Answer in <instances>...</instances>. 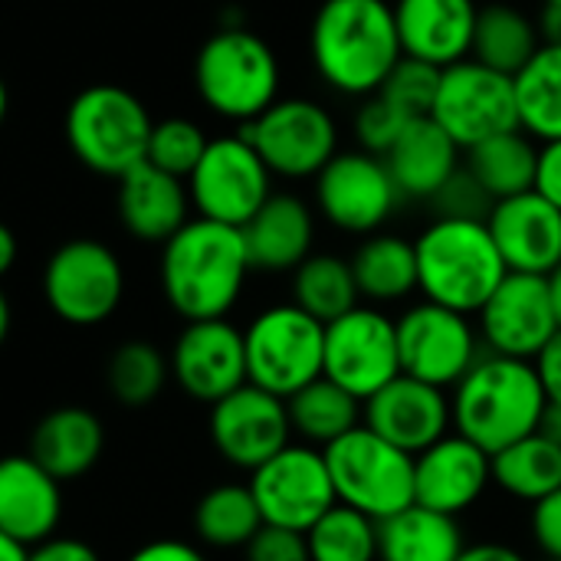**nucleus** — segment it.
Listing matches in <instances>:
<instances>
[{
  "instance_id": "obj_1",
  "label": "nucleus",
  "mask_w": 561,
  "mask_h": 561,
  "mask_svg": "<svg viewBox=\"0 0 561 561\" xmlns=\"http://www.w3.org/2000/svg\"><path fill=\"white\" fill-rule=\"evenodd\" d=\"M319 79L352 99L375 95L404 59L391 0H322L309 26Z\"/></svg>"
},
{
  "instance_id": "obj_2",
  "label": "nucleus",
  "mask_w": 561,
  "mask_h": 561,
  "mask_svg": "<svg viewBox=\"0 0 561 561\" xmlns=\"http://www.w3.org/2000/svg\"><path fill=\"white\" fill-rule=\"evenodd\" d=\"M253 273L240 227L194 217L161 247V293L184 322L227 319Z\"/></svg>"
},
{
  "instance_id": "obj_3",
  "label": "nucleus",
  "mask_w": 561,
  "mask_h": 561,
  "mask_svg": "<svg viewBox=\"0 0 561 561\" xmlns=\"http://www.w3.org/2000/svg\"><path fill=\"white\" fill-rule=\"evenodd\" d=\"M454 431L490 457L536 434L549 408L536 362L486 352L454 388Z\"/></svg>"
},
{
  "instance_id": "obj_4",
  "label": "nucleus",
  "mask_w": 561,
  "mask_h": 561,
  "mask_svg": "<svg viewBox=\"0 0 561 561\" xmlns=\"http://www.w3.org/2000/svg\"><path fill=\"white\" fill-rule=\"evenodd\" d=\"M414 247L424 299L463 316H477L510 276L486 220L437 217L421 230Z\"/></svg>"
},
{
  "instance_id": "obj_5",
  "label": "nucleus",
  "mask_w": 561,
  "mask_h": 561,
  "mask_svg": "<svg viewBox=\"0 0 561 561\" xmlns=\"http://www.w3.org/2000/svg\"><path fill=\"white\" fill-rule=\"evenodd\" d=\"M194 85L217 118L237 122L240 128L283 99L273 46L243 26H224L204 39L194 59Z\"/></svg>"
},
{
  "instance_id": "obj_6",
  "label": "nucleus",
  "mask_w": 561,
  "mask_h": 561,
  "mask_svg": "<svg viewBox=\"0 0 561 561\" xmlns=\"http://www.w3.org/2000/svg\"><path fill=\"white\" fill-rule=\"evenodd\" d=\"M154 118L145 102L112 82L82 89L66 108V141L79 164L102 178H122L148 158Z\"/></svg>"
},
{
  "instance_id": "obj_7",
  "label": "nucleus",
  "mask_w": 561,
  "mask_h": 561,
  "mask_svg": "<svg viewBox=\"0 0 561 561\" xmlns=\"http://www.w3.org/2000/svg\"><path fill=\"white\" fill-rule=\"evenodd\" d=\"M325 463L339 503L371 516L375 523H385L417 503V457L365 424L325 447Z\"/></svg>"
},
{
  "instance_id": "obj_8",
  "label": "nucleus",
  "mask_w": 561,
  "mask_h": 561,
  "mask_svg": "<svg viewBox=\"0 0 561 561\" xmlns=\"http://www.w3.org/2000/svg\"><path fill=\"white\" fill-rule=\"evenodd\" d=\"M243 342L250 385L283 401H289L325 371V322L296 302L263 309L243 329Z\"/></svg>"
},
{
  "instance_id": "obj_9",
  "label": "nucleus",
  "mask_w": 561,
  "mask_h": 561,
  "mask_svg": "<svg viewBox=\"0 0 561 561\" xmlns=\"http://www.w3.org/2000/svg\"><path fill=\"white\" fill-rule=\"evenodd\" d=\"M273 178L276 174L266 168L253 141L237 131L210 138L201 164L187 178V191L197 217L243 230L256 217V210L276 194Z\"/></svg>"
},
{
  "instance_id": "obj_10",
  "label": "nucleus",
  "mask_w": 561,
  "mask_h": 561,
  "mask_svg": "<svg viewBox=\"0 0 561 561\" xmlns=\"http://www.w3.org/2000/svg\"><path fill=\"white\" fill-rule=\"evenodd\" d=\"M125 296V270L112 247L79 237L53 250L43 266V299L69 325H99L112 319Z\"/></svg>"
},
{
  "instance_id": "obj_11",
  "label": "nucleus",
  "mask_w": 561,
  "mask_h": 561,
  "mask_svg": "<svg viewBox=\"0 0 561 561\" xmlns=\"http://www.w3.org/2000/svg\"><path fill=\"white\" fill-rule=\"evenodd\" d=\"M240 131L253 141L266 168L286 181H316L339 154V125L332 112L302 95H283Z\"/></svg>"
},
{
  "instance_id": "obj_12",
  "label": "nucleus",
  "mask_w": 561,
  "mask_h": 561,
  "mask_svg": "<svg viewBox=\"0 0 561 561\" xmlns=\"http://www.w3.org/2000/svg\"><path fill=\"white\" fill-rule=\"evenodd\" d=\"M431 118L463 151H470L473 145H480L493 135L523 128L516 79L477 62L473 56L463 62H454L444 69Z\"/></svg>"
},
{
  "instance_id": "obj_13",
  "label": "nucleus",
  "mask_w": 561,
  "mask_h": 561,
  "mask_svg": "<svg viewBox=\"0 0 561 561\" xmlns=\"http://www.w3.org/2000/svg\"><path fill=\"white\" fill-rule=\"evenodd\" d=\"M404 201L388 161L371 151H339L316 178V207L342 233H378Z\"/></svg>"
},
{
  "instance_id": "obj_14",
  "label": "nucleus",
  "mask_w": 561,
  "mask_h": 561,
  "mask_svg": "<svg viewBox=\"0 0 561 561\" xmlns=\"http://www.w3.org/2000/svg\"><path fill=\"white\" fill-rule=\"evenodd\" d=\"M362 404L401 378L398 322L375 306H355L325 325V371Z\"/></svg>"
},
{
  "instance_id": "obj_15",
  "label": "nucleus",
  "mask_w": 561,
  "mask_h": 561,
  "mask_svg": "<svg viewBox=\"0 0 561 561\" xmlns=\"http://www.w3.org/2000/svg\"><path fill=\"white\" fill-rule=\"evenodd\" d=\"M401 371L434 388H457L480 362V332L463 312L437 302H417L398 319Z\"/></svg>"
},
{
  "instance_id": "obj_16",
  "label": "nucleus",
  "mask_w": 561,
  "mask_h": 561,
  "mask_svg": "<svg viewBox=\"0 0 561 561\" xmlns=\"http://www.w3.org/2000/svg\"><path fill=\"white\" fill-rule=\"evenodd\" d=\"M250 490L263 523L293 533H309L339 503L325 450L309 444H289L270 463L253 470Z\"/></svg>"
},
{
  "instance_id": "obj_17",
  "label": "nucleus",
  "mask_w": 561,
  "mask_h": 561,
  "mask_svg": "<svg viewBox=\"0 0 561 561\" xmlns=\"http://www.w3.org/2000/svg\"><path fill=\"white\" fill-rule=\"evenodd\" d=\"M210 440L237 470H260L293 440L289 404L256 385H243L210 408Z\"/></svg>"
},
{
  "instance_id": "obj_18",
  "label": "nucleus",
  "mask_w": 561,
  "mask_h": 561,
  "mask_svg": "<svg viewBox=\"0 0 561 561\" xmlns=\"http://www.w3.org/2000/svg\"><path fill=\"white\" fill-rule=\"evenodd\" d=\"M477 316L486 348L523 362H536L561 332L549 276L533 273H510Z\"/></svg>"
},
{
  "instance_id": "obj_19",
  "label": "nucleus",
  "mask_w": 561,
  "mask_h": 561,
  "mask_svg": "<svg viewBox=\"0 0 561 561\" xmlns=\"http://www.w3.org/2000/svg\"><path fill=\"white\" fill-rule=\"evenodd\" d=\"M171 381L201 404H217L250 385L247 342L227 319L187 322L171 348Z\"/></svg>"
},
{
  "instance_id": "obj_20",
  "label": "nucleus",
  "mask_w": 561,
  "mask_h": 561,
  "mask_svg": "<svg viewBox=\"0 0 561 561\" xmlns=\"http://www.w3.org/2000/svg\"><path fill=\"white\" fill-rule=\"evenodd\" d=\"M365 427L408 450L411 457H421L427 447L450 434L454 408L444 388L401 375L365 401Z\"/></svg>"
},
{
  "instance_id": "obj_21",
  "label": "nucleus",
  "mask_w": 561,
  "mask_h": 561,
  "mask_svg": "<svg viewBox=\"0 0 561 561\" xmlns=\"http://www.w3.org/2000/svg\"><path fill=\"white\" fill-rule=\"evenodd\" d=\"M486 224L510 273L549 276L561 263V207L539 191L496 201Z\"/></svg>"
},
{
  "instance_id": "obj_22",
  "label": "nucleus",
  "mask_w": 561,
  "mask_h": 561,
  "mask_svg": "<svg viewBox=\"0 0 561 561\" xmlns=\"http://www.w3.org/2000/svg\"><path fill=\"white\" fill-rule=\"evenodd\" d=\"M490 483H493V457L457 431L417 457V473H414L417 506L437 510L444 516H460L473 510Z\"/></svg>"
},
{
  "instance_id": "obj_23",
  "label": "nucleus",
  "mask_w": 561,
  "mask_h": 561,
  "mask_svg": "<svg viewBox=\"0 0 561 561\" xmlns=\"http://www.w3.org/2000/svg\"><path fill=\"white\" fill-rule=\"evenodd\" d=\"M194 204L184 178H174L151 161L135 164L118 178V220L141 243H168L187 227Z\"/></svg>"
},
{
  "instance_id": "obj_24",
  "label": "nucleus",
  "mask_w": 561,
  "mask_h": 561,
  "mask_svg": "<svg viewBox=\"0 0 561 561\" xmlns=\"http://www.w3.org/2000/svg\"><path fill=\"white\" fill-rule=\"evenodd\" d=\"M404 56L431 66L470 59L480 7L473 0H394Z\"/></svg>"
},
{
  "instance_id": "obj_25",
  "label": "nucleus",
  "mask_w": 561,
  "mask_h": 561,
  "mask_svg": "<svg viewBox=\"0 0 561 561\" xmlns=\"http://www.w3.org/2000/svg\"><path fill=\"white\" fill-rule=\"evenodd\" d=\"M59 519V480L33 457H7L0 467V536L33 549L56 536Z\"/></svg>"
},
{
  "instance_id": "obj_26",
  "label": "nucleus",
  "mask_w": 561,
  "mask_h": 561,
  "mask_svg": "<svg viewBox=\"0 0 561 561\" xmlns=\"http://www.w3.org/2000/svg\"><path fill=\"white\" fill-rule=\"evenodd\" d=\"M247 253L260 273H296L316 243V214L296 194H273L243 227Z\"/></svg>"
},
{
  "instance_id": "obj_27",
  "label": "nucleus",
  "mask_w": 561,
  "mask_h": 561,
  "mask_svg": "<svg viewBox=\"0 0 561 561\" xmlns=\"http://www.w3.org/2000/svg\"><path fill=\"white\" fill-rule=\"evenodd\" d=\"M463 148L431 118H414L385 154L398 187L411 201H434L463 168Z\"/></svg>"
},
{
  "instance_id": "obj_28",
  "label": "nucleus",
  "mask_w": 561,
  "mask_h": 561,
  "mask_svg": "<svg viewBox=\"0 0 561 561\" xmlns=\"http://www.w3.org/2000/svg\"><path fill=\"white\" fill-rule=\"evenodd\" d=\"M105 450L102 421L85 408H56L36 427L30 457L49 470L59 483L85 477Z\"/></svg>"
},
{
  "instance_id": "obj_29",
  "label": "nucleus",
  "mask_w": 561,
  "mask_h": 561,
  "mask_svg": "<svg viewBox=\"0 0 561 561\" xmlns=\"http://www.w3.org/2000/svg\"><path fill=\"white\" fill-rule=\"evenodd\" d=\"M378 542L381 561H457L467 549L457 516L417 503L378 523Z\"/></svg>"
},
{
  "instance_id": "obj_30",
  "label": "nucleus",
  "mask_w": 561,
  "mask_h": 561,
  "mask_svg": "<svg viewBox=\"0 0 561 561\" xmlns=\"http://www.w3.org/2000/svg\"><path fill=\"white\" fill-rule=\"evenodd\" d=\"M542 46L546 43L539 33V20L529 16L526 10H519L513 3L480 7L477 33H473V53H470L477 62L516 79Z\"/></svg>"
},
{
  "instance_id": "obj_31",
  "label": "nucleus",
  "mask_w": 561,
  "mask_h": 561,
  "mask_svg": "<svg viewBox=\"0 0 561 561\" xmlns=\"http://www.w3.org/2000/svg\"><path fill=\"white\" fill-rule=\"evenodd\" d=\"M352 270H355L362 299L375 306L408 299L414 289H421L417 247L414 240H404L398 233L365 237L352 256Z\"/></svg>"
},
{
  "instance_id": "obj_32",
  "label": "nucleus",
  "mask_w": 561,
  "mask_h": 561,
  "mask_svg": "<svg viewBox=\"0 0 561 561\" xmlns=\"http://www.w3.org/2000/svg\"><path fill=\"white\" fill-rule=\"evenodd\" d=\"M463 164L493 201H506L536 187L539 145L526 128H513L473 145Z\"/></svg>"
},
{
  "instance_id": "obj_33",
  "label": "nucleus",
  "mask_w": 561,
  "mask_h": 561,
  "mask_svg": "<svg viewBox=\"0 0 561 561\" xmlns=\"http://www.w3.org/2000/svg\"><path fill=\"white\" fill-rule=\"evenodd\" d=\"M286 404H289L293 434H299L309 447H322V450L342 440L345 434H352L355 427H362L365 417V404L355 394H348L342 385L329 381L325 375L306 385L302 391H296Z\"/></svg>"
},
{
  "instance_id": "obj_34",
  "label": "nucleus",
  "mask_w": 561,
  "mask_h": 561,
  "mask_svg": "<svg viewBox=\"0 0 561 561\" xmlns=\"http://www.w3.org/2000/svg\"><path fill=\"white\" fill-rule=\"evenodd\" d=\"M493 483L523 503H539L561 490V444L529 434L493 457Z\"/></svg>"
},
{
  "instance_id": "obj_35",
  "label": "nucleus",
  "mask_w": 561,
  "mask_h": 561,
  "mask_svg": "<svg viewBox=\"0 0 561 561\" xmlns=\"http://www.w3.org/2000/svg\"><path fill=\"white\" fill-rule=\"evenodd\" d=\"M263 526L266 523L250 483L214 486L201 496L194 510V533L210 549H247Z\"/></svg>"
},
{
  "instance_id": "obj_36",
  "label": "nucleus",
  "mask_w": 561,
  "mask_h": 561,
  "mask_svg": "<svg viewBox=\"0 0 561 561\" xmlns=\"http://www.w3.org/2000/svg\"><path fill=\"white\" fill-rule=\"evenodd\" d=\"M358 299H362V289L355 279L352 260H342L335 253H312L293 273V302L325 325L352 312Z\"/></svg>"
},
{
  "instance_id": "obj_37",
  "label": "nucleus",
  "mask_w": 561,
  "mask_h": 561,
  "mask_svg": "<svg viewBox=\"0 0 561 561\" xmlns=\"http://www.w3.org/2000/svg\"><path fill=\"white\" fill-rule=\"evenodd\" d=\"M519 122L536 141L561 138V46H542L516 76Z\"/></svg>"
},
{
  "instance_id": "obj_38",
  "label": "nucleus",
  "mask_w": 561,
  "mask_h": 561,
  "mask_svg": "<svg viewBox=\"0 0 561 561\" xmlns=\"http://www.w3.org/2000/svg\"><path fill=\"white\" fill-rule=\"evenodd\" d=\"M108 391L122 408H148L171 381V358L151 342H122L108 358Z\"/></svg>"
},
{
  "instance_id": "obj_39",
  "label": "nucleus",
  "mask_w": 561,
  "mask_h": 561,
  "mask_svg": "<svg viewBox=\"0 0 561 561\" xmlns=\"http://www.w3.org/2000/svg\"><path fill=\"white\" fill-rule=\"evenodd\" d=\"M312 561H381L378 523L345 503H335L309 533Z\"/></svg>"
},
{
  "instance_id": "obj_40",
  "label": "nucleus",
  "mask_w": 561,
  "mask_h": 561,
  "mask_svg": "<svg viewBox=\"0 0 561 561\" xmlns=\"http://www.w3.org/2000/svg\"><path fill=\"white\" fill-rule=\"evenodd\" d=\"M210 138L204 135V128L191 118H181V115H171V118H161L154 122V131H151V141H148V158L154 168L174 174V178H191L194 168L201 164L204 151H207Z\"/></svg>"
},
{
  "instance_id": "obj_41",
  "label": "nucleus",
  "mask_w": 561,
  "mask_h": 561,
  "mask_svg": "<svg viewBox=\"0 0 561 561\" xmlns=\"http://www.w3.org/2000/svg\"><path fill=\"white\" fill-rule=\"evenodd\" d=\"M440 79H444L440 66H431L424 59L404 56L378 92L388 95L404 115L424 118V115L434 112V102H437V92H440Z\"/></svg>"
},
{
  "instance_id": "obj_42",
  "label": "nucleus",
  "mask_w": 561,
  "mask_h": 561,
  "mask_svg": "<svg viewBox=\"0 0 561 561\" xmlns=\"http://www.w3.org/2000/svg\"><path fill=\"white\" fill-rule=\"evenodd\" d=\"M411 122L414 118L404 115L388 95L375 92V95L362 99L352 128H355V141H358L362 151H371V154H381L385 158L398 145V138L404 135V128Z\"/></svg>"
},
{
  "instance_id": "obj_43",
  "label": "nucleus",
  "mask_w": 561,
  "mask_h": 561,
  "mask_svg": "<svg viewBox=\"0 0 561 561\" xmlns=\"http://www.w3.org/2000/svg\"><path fill=\"white\" fill-rule=\"evenodd\" d=\"M437 217H463V220H486L493 210V197L480 187V181L467 171V164L454 174V181L431 201Z\"/></svg>"
},
{
  "instance_id": "obj_44",
  "label": "nucleus",
  "mask_w": 561,
  "mask_h": 561,
  "mask_svg": "<svg viewBox=\"0 0 561 561\" xmlns=\"http://www.w3.org/2000/svg\"><path fill=\"white\" fill-rule=\"evenodd\" d=\"M247 561H312L306 533L263 526L247 546Z\"/></svg>"
},
{
  "instance_id": "obj_45",
  "label": "nucleus",
  "mask_w": 561,
  "mask_h": 561,
  "mask_svg": "<svg viewBox=\"0 0 561 561\" xmlns=\"http://www.w3.org/2000/svg\"><path fill=\"white\" fill-rule=\"evenodd\" d=\"M533 539L546 559H561V490L533 503Z\"/></svg>"
},
{
  "instance_id": "obj_46",
  "label": "nucleus",
  "mask_w": 561,
  "mask_h": 561,
  "mask_svg": "<svg viewBox=\"0 0 561 561\" xmlns=\"http://www.w3.org/2000/svg\"><path fill=\"white\" fill-rule=\"evenodd\" d=\"M546 201L561 207V138L539 145V168H536V187Z\"/></svg>"
},
{
  "instance_id": "obj_47",
  "label": "nucleus",
  "mask_w": 561,
  "mask_h": 561,
  "mask_svg": "<svg viewBox=\"0 0 561 561\" xmlns=\"http://www.w3.org/2000/svg\"><path fill=\"white\" fill-rule=\"evenodd\" d=\"M125 561H207V556L197 546L181 542V539H154L135 549Z\"/></svg>"
},
{
  "instance_id": "obj_48",
  "label": "nucleus",
  "mask_w": 561,
  "mask_h": 561,
  "mask_svg": "<svg viewBox=\"0 0 561 561\" xmlns=\"http://www.w3.org/2000/svg\"><path fill=\"white\" fill-rule=\"evenodd\" d=\"M30 561H102L95 556L92 546L79 542V539H62V536H53L39 546H33Z\"/></svg>"
},
{
  "instance_id": "obj_49",
  "label": "nucleus",
  "mask_w": 561,
  "mask_h": 561,
  "mask_svg": "<svg viewBox=\"0 0 561 561\" xmlns=\"http://www.w3.org/2000/svg\"><path fill=\"white\" fill-rule=\"evenodd\" d=\"M542 388L549 394V404H561V332L546 345V352L536 358Z\"/></svg>"
},
{
  "instance_id": "obj_50",
  "label": "nucleus",
  "mask_w": 561,
  "mask_h": 561,
  "mask_svg": "<svg viewBox=\"0 0 561 561\" xmlns=\"http://www.w3.org/2000/svg\"><path fill=\"white\" fill-rule=\"evenodd\" d=\"M457 561H526L516 549L500 546V542H480V546H467L463 556Z\"/></svg>"
},
{
  "instance_id": "obj_51",
  "label": "nucleus",
  "mask_w": 561,
  "mask_h": 561,
  "mask_svg": "<svg viewBox=\"0 0 561 561\" xmlns=\"http://www.w3.org/2000/svg\"><path fill=\"white\" fill-rule=\"evenodd\" d=\"M539 33L546 46H561V3H542L539 10Z\"/></svg>"
},
{
  "instance_id": "obj_52",
  "label": "nucleus",
  "mask_w": 561,
  "mask_h": 561,
  "mask_svg": "<svg viewBox=\"0 0 561 561\" xmlns=\"http://www.w3.org/2000/svg\"><path fill=\"white\" fill-rule=\"evenodd\" d=\"M539 434H546L549 440L561 444V404H549V408H546L542 424H539Z\"/></svg>"
},
{
  "instance_id": "obj_53",
  "label": "nucleus",
  "mask_w": 561,
  "mask_h": 561,
  "mask_svg": "<svg viewBox=\"0 0 561 561\" xmlns=\"http://www.w3.org/2000/svg\"><path fill=\"white\" fill-rule=\"evenodd\" d=\"M16 263V237L13 230H0V273H7Z\"/></svg>"
},
{
  "instance_id": "obj_54",
  "label": "nucleus",
  "mask_w": 561,
  "mask_h": 561,
  "mask_svg": "<svg viewBox=\"0 0 561 561\" xmlns=\"http://www.w3.org/2000/svg\"><path fill=\"white\" fill-rule=\"evenodd\" d=\"M30 546L10 539V536H0V561H30Z\"/></svg>"
},
{
  "instance_id": "obj_55",
  "label": "nucleus",
  "mask_w": 561,
  "mask_h": 561,
  "mask_svg": "<svg viewBox=\"0 0 561 561\" xmlns=\"http://www.w3.org/2000/svg\"><path fill=\"white\" fill-rule=\"evenodd\" d=\"M549 289H552V306H556V316H559L561 325V263L549 273Z\"/></svg>"
},
{
  "instance_id": "obj_56",
  "label": "nucleus",
  "mask_w": 561,
  "mask_h": 561,
  "mask_svg": "<svg viewBox=\"0 0 561 561\" xmlns=\"http://www.w3.org/2000/svg\"><path fill=\"white\" fill-rule=\"evenodd\" d=\"M7 332H10V299L0 296V339H7Z\"/></svg>"
},
{
  "instance_id": "obj_57",
  "label": "nucleus",
  "mask_w": 561,
  "mask_h": 561,
  "mask_svg": "<svg viewBox=\"0 0 561 561\" xmlns=\"http://www.w3.org/2000/svg\"><path fill=\"white\" fill-rule=\"evenodd\" d=\"M542 3H561V0H542Z\"/></svg>"
},
{
  "instance_id": "obj_58",
  "label": "nucleus",
  "mask_w": 561,
  "mask_h": 561,
  "mask_svg": "<svg viewBox=\"0 0 561 561\" xmlns=\"http://www.w3.org/2000/svg\"><path fill=\"white\" fill-rule=\"evenodd\" d=\"M546 561H561V559H546Z\"/></svg>"
}]
</instances>
